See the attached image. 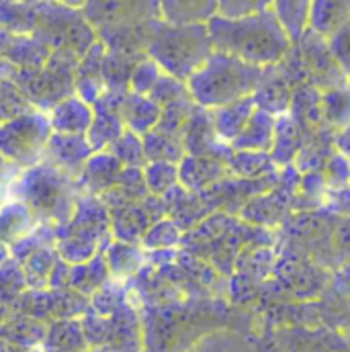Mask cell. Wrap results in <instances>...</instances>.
<instances>
[{
	"label": "cell",
	"mask_w": 350,
	"mask_h": 352,
	"mask_svg": "<svg viewBox=\"0 0 350 352\" xmlns=\"http://www.w3.org/2000/svg\"><path fill=\"white\" fill-rule=\"evenodd\" d=\"M303 148V135L299 125L289 117H278L276 119V131H274V142L270 150V158L274 166H285L291 164Z\"/></svg>",
	"instance_id": "obj_10"
},
{
	"label": "cell",
	"mask_w": 350,
	"mask_h": 352,
	"mask_svg": "<svg viewBox=\"0 0 350 352\" xmlns=\"http://www.w3.org/2000/svg\"><path fill=\"white\" fill-rule=\"evenodd\" d=\"M350 19V2H311L309 31L324 41Z\"/></svg>",
	"instance_id": "obj_11"
},
{
	"label": "cell",
	"mask_w": 350,
	"mask_h": 352,
	"mask_svg": "<svg viewBox=\"0 0 350 352\" xmlns=\"http://www.w3.org/2000/svg\"><path fill=\"white\" fill-rule=\"evenodd\" d=\"M281 352H350V342L330 330L289 328L276 334Z\"/></svg>",
	"instance_id": "obj_6"
},
{
	"label": "cell",
	"mask_w": 350,
	"mask_h": 352,
	"mask_svg": "<svg viewBox=\"0 0 350 352\" xmlns=\"http://www.w3.org/2000/svg\"><path fill=\"white\" fill-rule=\"evenodd\" d=\"M92 125V113L80 100H66L54 111L52 127L62 133H83Z\"/></svg>",
	"instance_id": "obj_16"
},
{
	"label": "cell",
	"mask_w": 350,
	"mask_h": 352,
	"mask_svg": "<svg viewBox=\"0 0 350 352\" xmlns=\"http://www.w3.org/2000/svg\"><path fill=\"white\" fill-rule=\"evenodd\" d=\"M223 166L217 160L205 156H184L178 164V180H182L190 188H203L209 182L221 178Z\"/></svg>",
	"instance_id": "obj_15"
},
{
	"label": "cell",
	"mask_w": 350,
	"mask_h": 352,
	"mask_svg": "<svg viewBox=\"0 0 350 352\" xmlns=\"http://www.w3.org/2000/svg\"><path fill=\"white\" fill-rule=\"evenodd\" d=\"M263 72V68L250 66L234 56L213 52L211 58L186 80V92L199 107L217 111L254 96Z\"/></svg>",
	"instance_id": "obj_2"
},
{
	"label": "cell",
	"mask_w": 350,
	"mask_h": 352,
	"mask_svg": "<svg viewBox=\"0 0 350 352\" xmlns=\"http://www.w3.org/2000/svg\"><path fill=\"white\" fill-rule=\"evenodd\" d=\"M178 180V164L150 162L146 166V182L152 192H166Z\"/></svg>",
	"instance_id": "obj_20"
},
{
	"label": "cell",
	"mask_w": 350,
	"mask_h": 352,
	"mask_svg": "<svg viewBox=\"0 0 350 352\" xmlns=\"http://www.w3.org/2000/svg\"><path fill=\"white\" fill-rule=\"evenodd\" d=\"M276 131V117L270 113H264L261 109L254 111L244 131L230 144L234 152H263L270 154L272 142Z\"/></svg>",
	"instance_id": "obj_7"
},
{
	"label": "cell",
	"mask_w": 350,
	"mask_h": 352,
	"mask_svg": "<svg viewBox=\"0 0 350 352\" xmlns=\"http://www.w3.org/2000/svg\"><path fill=\"white\" fill-rule=\"evenodd\" d=\"M207 31L213 52L234 56L263 70L283 64L293 50L291 41L276 23L270 2L264 10L246 19L228 21L213 16L207 23Z\"/></svg>",
	"instance_id": "obj_1"
},
{
	"label": "cell",
	"mask_w": 350,
	"mask_h": 352,
	"mask_svg": "<svg viewBox=\"0 0 350 352\" xmlns=\"http://www.w3.org/2000/svg\"><path fill=\"white\" fill-rule=\"evenodd\" d=\"M158 80H160V68H158L152 60H150V62H142V64L135 68L133 78H131L138 96H144L146 92L154 90Z\"/></svg>",
	"instance_id": "obj_23"
},
{
	"label": "cell",
	"mask_w": 350,
	"mask_h": 352,
	"mask_svg": "<svg viewBox=\"0 0 350 352\" xmlns=\"http://www.w3.org/2000/svg\"><path fill=\"white\" fill-rule=\"evenodd\" d=\"M326 45L340 74L350 80V19L326 39Z\"/></svg>",
	"instance_id": "obj_19"
},
{
	"label": "cell",
	"mask_w": 350,
	"mask_h": 352,
	"mask_svg": "<svg viewBox=\"0 0 350 352\" xmlns=\"http://www.w3.org/2000/svg\"><path fill=\"white\" fill-rule=\"evenodd\" d=\"M320 115L336 131L350 125V87H332L318 94Z\"/></svg>",
	"instance_id": "obj_14"
},
{
	"label": "cell",
	"mask_w": 350,
	"mask_h": 352,
	"mask_svg": "<svg viewBox=\"0 0 350 352\" xmlns=\"http://www.w3.org/2000/svg\"><path fill=\"white\" fill-rule=\"evenodd\" d=\"M152 62L164 70L166 76L184 82L211 58L213 45L207 25L160 29L148 47Z\"/></svg>",
	"instance_id": "obj_3"
},
{
	"label": "cell",
	"mask_w": 350,
	"mask_h": 352,
	"mask_svg": "<svg viewBox=\"0 0 350 352\" xmlns=\"http://www.w3.org/2000/svg\"><path fill=\"white\" fill-rule=\"evenodd\" d=\"M256 111V102L254 98H242L238 102H232L228 107H221L217 111H213V131L215 135L226 142V144H232L242 131L244 127L248 125L250 117L254 115Z\"/></svg>",
	"instance_id": "obj_8"
},
{
	"label": "cell",
	"mask_w": 350,
	"mask_h": 352,
	"mask_svg": "<svg viewBox=\"0 0 350 352\" xmlns=\"http://www.w3.org/2000/svg\"><path fill=\"white\" fill-rule=\"evenodd\" d=\"M334 146H336V152L347 156L350 160V125L344 129H338L336 135H334Z\"/></svg>",
	"instance_id": "obj_27"
},
{
	"label": "cell",
	"mask_w": 350,
	"mask_h": 352,
	"mask_svg": "<svg viewBox=\"0 0 350 352\" xmlns=\"http://www.w3.org/2000/svg\"><path fill=\"white\" fill-rule=\"evenodd\" d=\"M309 4L307 0L299 2H270V8L281 25L283 33L291 41V45H299L301 39L309 33Z\"/></svg>",
	"instance_id": "obj_9"
},
{
	"label": "cell",
	"mask_w": 350,
	"mask_h": 352,
	"mask_svg": "<svg viewBox=\"0 0 350 352\" xmlns=\"http://www.w3.org/2000/svg\"><path fill=\"white\" fill-rule=\"evenodd\" d=\"M186 352H256V346L242 332L221 328L201 336L186 349Z\"/></svg>",
	"instance_id": "obj_13"
},
{
	"label": "cell",
	"mask_w": 350,
	"mask_h": 352,
	"mask_svg": "<svg viewBox=\"0 0 350 352\" xmlns=\"http://www.w3.org/2000/svg\"><path fill=\"white\" fill-rule=\"evenodd\" d=\"M162 16L173 27H190V25H207L215 12L217 2H164Z\"/></svg>",
	"instance_id": "obj_12"
},
{
	"label": "cell",
	"mask_w": 350,
	"mask_h": 352,
	"mask_svg": "<svg viewBox=\"0 0 350 352\" xmlns=\"http://www.w3.org/2000/svg\"><path fill=\"white\" fill-rule=\"evenodd\" d=\"M266 6H268V2H264V0H226V2H217L215 16L228 19V21H238V19H246V16L261 12Z\"/></svg>",
	"instance_id": "obj_21"
},
{
	"label": "cell",
	"mask_w": 350,
	"mask_h": 352,
	"mask_svg": "<svg viewBox=\"0 0 350 352\" xmlns=\"http://www.w3.org/2000/svg\"><path fill=\"white\" fill-rule=\"evenodd\" d=\"M252 98L256 102V109L270 113L276 119L289 115V109L295 98V88L289 70H285L283 64L266 68Z\"/></svg>",
	"instance_id": "obj_5"
},
{
	"label": "cell",
	"mask_w": 350,
	"mask_h": 352,
	"mask_svg": "<svg viewBox=\"0 0 350 352\" xmlns=\"http://www.w3.org/2000/svg\"><path fill=\"white\" fill-rule=\"evenodd\" d=\"M176 240H178V230H176L175 223L162 221V223L154 226V230L150 232V236H146V246H150V248L173 246Z\"/></svg>",
	"instance_id": "obj_25"
},
{
	"label": "cell",
	"mask_w": 350,
	"mask_h": 352,
	"mask_svg": "<svg viewBox=\"0 0 350 352\" xmlns=\"http://www.w3.org/2000/svg\"><path fill=\"white\" fill-rule=\"evenodd\" d=\"M144 154L152 162H171L180 164L184 158L182 144L176 140L173 133H162V131H148L146 142H144Z\"/></svg>",
	"instance_id": "obj_17"
},
{
	"label": "cell",
	"mask_w": 350,
	"mask_h": 352,
	"mask_svg": "<svg viewBox=\"0 0 350 352\" xmlns=\"http://www.w3.org/2000/svg\"><path fill=\"white\" fill-rule=\"evenodd\" d=\"M334 250L338 261L350 266V217L338 219L334 228Z\"/></svg>",
	"instance_id": "obj_24"
},
{
	"label": "cell",
	"mask_w": 350,
	"mask_h": 352,
	"mask_svg": "<svg viewBox=\"0 0 350 352\" xmlns=\"http://www.w3.org/2000/svg\"><path fill=\"white\" fill-rule=\"evenodd\" d=\"M332 207L342 217H350V186H347V188H336L332 192Z\"/></svg>",
	"instance_id": "obj_26"
},
{
	"label": "cell",
	"mask_w": 350,
	"mask_h": 352,
	"mask_svg": "<svg viewBox=\"0 0 350 352\" xmlns=\"http://www.w3.org/2000/svg\"><path fill=\"white\" fill-rule=\"evenodd\" d=\"M50 121L43 117H19L0 127V152L21 164L33 162L50 140Z\"/></svg>",
	"instance_id": "obj_4"
},
{
	"label": "cell",
	"mask_w": 350,
	"mask_h": 352,
	"mask_svg": "<svg viewBox=\"0 0 350 352\" xmlns=\"http://www.w3.org/2000/svg\"><path fill=\"white\" fill-rule=\"evenodd\" d=\"M326 180L336 188L350 186V160L347 156L334 152L326 162Z\"/></svg>",
	"instance_id": "obj_22"
},
{
	"label": "cell",
	"mask_w": 350,
	"mask_h": 352,
	"mask_svg": "<svg viewBox=\"0 0 350 352\" xmlns=\"http://www.w3.org/2000/svg\"><path fill=\"white\" fill-rule=\"evenodd\" d=\"M228 166L234 175L246 180L261 178L274 170V162L270 154H263V152H236L228 160Z\"/></svg>",
	"instance_id": "obj_18"
}]
</instances>
